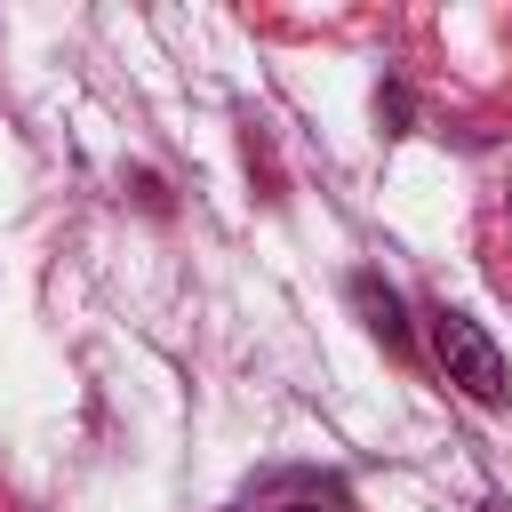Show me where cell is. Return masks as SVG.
<instances>
[{"mask_svg": "<svg viewBox=\"0 0 512 512\" xmlns=\"http://www.w3.org/2000/svg\"><path fill=\"white\" fill-rule=\"evenodd\" d=\"M432 352H440V368H448V384H464L480 408H496L504 392H512V376H504V352L488 344V328L480 320H464V312H432Z\"/></svg>", "mask_w": 512, "mask_h": 512, "instance_id": "1", "label": "cell"}, {"mask_svg": "<svg viewBox=\"0 0 512 512\" xmlns=\"http://www.w3.org/2000/svg\"><path fill=\"white\" fill-rule=\"evenodd\" d=\"M280 512H320V504H280Z\"/></svg>", "mask_w": 512, "mask_h": 512, "instance_id": "2", "label": "cell"}]
</instances>
